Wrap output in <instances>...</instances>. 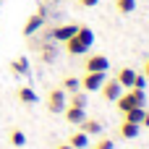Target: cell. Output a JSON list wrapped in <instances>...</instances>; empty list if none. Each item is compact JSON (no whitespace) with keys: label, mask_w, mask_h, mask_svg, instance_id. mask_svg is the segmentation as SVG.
<instances>
[{"label":"cell","mask_w":149,"mask_h":149,"mask_svg":"<svg viewBox=\"0 0 149 149\" xmlns=\"http://www.w3.org/2000/svg\"><path fill=\"white\" fill-rule=\"evenodd\" d=\"M76 37H79L84 45H89V47L94 45V31H92L89 26H79V29H76Z\"/></svg>","instance_id":"obj_17"},{"label":"cell","mask_w":149,"mask_h":149,"mask_svg":"<svg viewBox=\"0 0 149 149\" xmlns=\"http://www.w3.org/2000/svg\"><path fill=\"white\" fill-rule=\"evenodd\" d=\"M79 126H81V131H84L86 136H100V134H102V123H100V120H92V118H84V120H81Z\"/></svg>","instance_id":"obj_13"},{"label":"cell","mask_w":149,"mask_h":149,"mask_svg":"<svg viewBox=\"0 0 149 149\" xmlns=\"http://www.w3.org/2000/svg\"><path fill=\"white\" fill-rule=\"evenodd\" d=\"M147 86V76L144 73H136V79H134V86L131 89H144Z\"/></svg>","instance_id":"obj_24"},{"label":"cell","mask_w":149,"mask_h":149,"mask_svg":"<svg viewBox=\"0 0 149 149\" xmlns=\"http://www.w3.org/2000/svg\"><path fill=\"white\" fill-rule=\"evenodd\" d=\"M55 149H73V147H68V144H58Z\"/></svg>","instance_id":"obj_28"},{"label":"cell","mask_w":149,"mask_h":149,"mask_svg":"<svg viewBox=\"0 0 149 149\" xmlns=\"http://www.w3.org/2000/svg\"><path fill=\"white\" fill-rule=\"evenodd\" d=\"M76 29H79V24H60V26H52V29H50V39L65 42V39H71V37L76 34Z\"/></svg>","instance_id":"obj_5"},{"label":"cell","mask_w":149,"mask_h":149,"mask_svg":"<svg viewBox=\"0 0 149 149\" xmlns=\"http://www.w3.org/2000/svg\"><path fill=\"white\" fill-rule=\"evenodd\" d=\"M94 149H115V141H113V139H107V136H102V139H97Z\"/></svg>","instance_id":"obj_22"},{"label":"cell","mask_w":149,"mask_h":149,"mask_svg":"<svg viewBox=\"0 0 149 149\" xmlns=\"http://www.w3.org/2000/svg\"><path fill=\"white\" fill-rule=\"evenodd\" d=\"M52 58H55V47H50V45H47V47H42V60H45V63H50Z\"/></svg>","instance_id":"obj_23"},{"label":"cell","mask_w":149,"mask_h":149,"mask_svg":"<svg viewBox=\"0 0 149 149\" xmlns=\"http://www.w3.org/2000/svg\"><path fill=\"white\" fill-rule=\"evenodd\" d=\"M16 97H18V100H21L24 105H34V102H37V92H34L31 86H18Z\"/></svg>","instance_id":"obj_15"},{"label":"cell","mask_w":149,"mask_h":149,"mask_svg":"<svg viewBox=\"0 0 149 149\" xmlns=\"http://www.w3.org/2000/svg\"><path fill=\"white\" fill-rule=\"evenodd\" d=\"M139 131H141V126L128 123V120H123V123L118 126V136H120V139H136V136H139Z\"/></svg>","instance_id":"obj_11"},{"label":"cell","mask_w":149,"mask_h":149,"mask_svg":"<svg viewBox=\"0 0 149 149\" xmlns=\"http://www.w3.org/2000/svg\"><path fill=\"white\" fill-rule=\"evenodd\" d=\"M107 68H110V60H107V55H102V52H94V55H89V58L84 60V71L107 73Z\"/></svg>","instance_id":"obj_3"},{"label":"cell","mask_w":149,"mask_h":149,"mask_svg":"<svg viewBox=\"0 0 149 149\" xmlns=\"http://www.w3.org/2000/svg\"><path fill=\"white\" fill-rule=\"evenodd\" d=\"M65 105H68L65 92H63L60 86L50 89V94H47V110H50V113H63V110H65Z\"/></svg>","instance_id":"obj_2"},{"label":"cell","mask_w":149,"mask_h":149,"mask_svg":"<svg viewBox=\"0 0 149 149\" xmlns=\"http://www.w3.org/2000/svg\"><path fill=\"white\" fill-rule=\"evenodd\" d=\"M68 105H73V107H86V92H73L71 97H68Z\"/></svg>","instance_id":"obj_20"},{"label":"cell","mask_w":149,"mask_h":149,"mask_svg":"<svg viewBox=\"0 0 149 149\" xmlns=\"http://www.w3.org/2000/svg\"><path fill=\"white\" fill-rule=\"evenodd\" d=\"M134 79H136V71L128 68V65H123V68L115 73V81H118L123 89H131V86H134Z\"/></svg>","instance_id":"obj_10"},{"label":"cell","mask_w":149,"mask_h":149,"mask_svg":"<svg viewBox=\"0 0 149 149\" xmlns=\"http://www.w3.org/2000/svg\"><path fill=\"white\" fill-rule=\"evenodd\" d=\"M8 139H10L13 147H24V144H26V134H24L21 128H13V131L8 134Z\"/></svg>","instance_id":"obj_21"},{"label":"cell","mask_w":149,"mask_h":149,"mask_svg":"<svg viewBox=\"0 0 149 149\" xmlns=\"http://www.w3.org/2000/svg\"><path fill=\"white\" fill-rule=\"evenodd\" d=\"M63 45H65V52H68V55H86V52H89V45H84L76 34H73L71 39H65Z\"/></svg>","instance_id":"obj_8"},{"label":"cell","mask_w":149,"mask_h":149,"mask_svg":"<svg viewBox=\"0 0 149 149\" xmlns=\"http://www.w3.org/2000/svg\"><path fill=\"white\" fill-rule=\"evenodd\" d=\"M97 3H100V0H79V5H81V8H94Z\"/></svg>","instance_id":"obj_25"},{"label":"cell","mask_w":149,"mask_h":149,"mask_svg":"<svg viewBox=\"0 0 149 149\" xmlns=\"http://www.w3.org/2000/svg\"><path fill=\"white\" fill-rule=\"evenodd\" d=\"M10 71H13V73H18V76L29 73V60H26V58H16V60L10 63Z\"/></svg>","instance_id":"obj_19"},{"label":"cell","mask_w":149,"mask_h":149,"mask_svg":"<svg viewBox=\"0 0 149 149\" xmlns=\"http://www.w3.org/2000/svg\"><path fill=\"white\" fill-rule=\"evenodd\" d=\"M105 73H94V71H86L84 76H81V89L84 92H100V86L105 84Z\"/></svg>","instance_id":"obj_4"},{"label":"cell","mask_w":149,"mask_h":149,"mask_svg":"<svg viewBox=\"0 0 149 149\" xmlns=\"http://www.w3.org/2000/svg\"><path fill=\"white\" fill-rule=\"evenodd\" d=\"M144 107H131V110H126L123 113V120H128V123H136V126H141V118H144Z\"/></svg>","instance_id":"obj_16"},{"label":"cell","mask_w":149,"mask_h":149,"mask_svg":"<svg viewBox=\"0 0 149 149\" xmlns=\"http://www.w3.org/2000/svg\"><path fill=\"white\" fill-rule=\"evenodd\" d=\"M141 73L147 76V81H149V58H147V60H144V71H141Z\"/></svg>","instance_id":"obj_27"},{"label":"cell","mask_w":149,"mask_h":149,"mask_svg":"<svg viewBox=\"0 0 149 149\" xmlns=\"http://www.w3.org/2000/svg\"><path fill=\"white\" fill-rule=\"evenodd\" d=\"M63 115H65V120H68L71 126H79V123L86 118V107H73V105H65Z\"/></svg>","instance_id":"obj_9"},{"label":"cell","mask_w":149,"mask_h":149,"mask_svg":"<svg viewBox=\"0 0 149 149\" xmlns=\"http://www.w3.org/2000/svg\"><path fill=\"white\" fill-rule=\"evenodd\" d=\"M144 102H147L144 89H128V92H123V94L115 100V105H118L120 113H126V110H131V107H144Z\"/></svg>","instance_id":"obj_1"},{"label":"cell","mask_w":149,"mask_h":149,"mask_svg":"<svg viewBox=\"0 0 149 149\" xmlns=\"http://www.w3.org/2000/svg\"><path fill=\"white\" fill-rule=\"evenodd\" d=\"M68 147H73V149H86V147H89V136L79 128V131H73V134L68 136Z\"/></svg>","instance_id":"obj_12"},{"label":"cell","mask_w":149,"mask_h":149,"mask_svg":"<svg viewBox=\"0 0 149 149\" xmlns=\"http://www.w3.org/2000/svg\"><path fill=\"white\" fill-rule=\"evenodd\" d=\"M42 24H45V10H37L34 16L26 18V24H24V37H31L34 31H39Z\"/></svg>","instance_id":"obj_7"},{"label":"cell","mask_w":149,"mask_h":149,"mask_svg":"<svg viewBox=\"0 0 149 149\" xmlns=\"http://www.w3.org/2000/svg\"><path fill=\"white\" fill-rule=\"evenodd\" d=\"M141 126H144V128H149V110L144 113V118H141Z\"/></svg>","instance_id":"obj_26"},{"label":"cell","mask_w":149,"mask_h":149,"mask_svg":"<svg viewBox=\"0 0 149 149\" xmlns=\"http://www.w3.org/2000/svg\"><path fill=\"white\" fill-rule=\"evenodd\" d=\"M60 89H63L65 94H73V92L81 89V79H79V76H65L63 84H60Z\"/></svg>","instance_id":"obj_14"},{"label":"cell","mask_w":149,"mask_h":149,"mask_svg":"<svg viewBox=\"0 0 149 149\" xmlns=\"http://www.w3.org/2000/svg\"><path fill=\"white\" fill-rule=\"evenodd\" d=\"M115 10L123 13V16L134 13V10H136V0H115Z\"/></svg>","instance_id":"obj_18"},{"label":"cell","mask_w":149,"mask_h":149,"mask_svg":"<svg viewBox=\"0 0 149 149\" xmlns=\"http://www.w3.org/2000/svg\"><path fill=\"white\" fill-rule=\"evenodd\" d=\"M100 92H102V97H105L107 102H115V100L123 94V86H120L115 79H105V84L100 86Z\"/></svg>","instance_id":"obj_6"}]
</instances>
